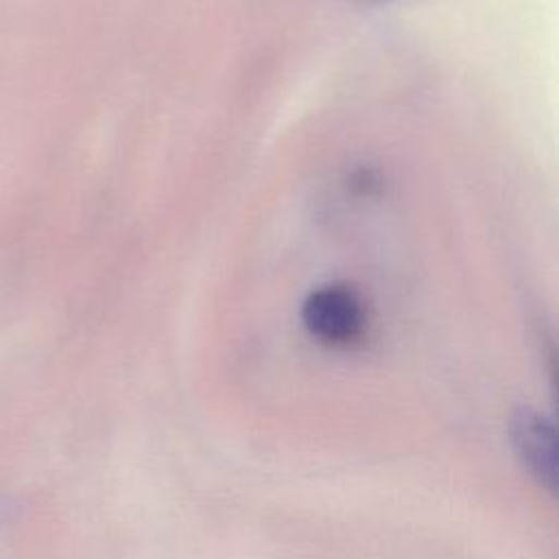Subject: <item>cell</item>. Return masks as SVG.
<instances>
[{
	"label": "cell",
	"instance_id": "1",
	"mask_svg": "<svg viewBox=\"0 0 559 559\" xmlns=\"http://www.w3.org/2000/svg\"><path fill=\"white\" fill-rule=\"evenodd\" d=\"M301 321L321 343L345 347L356 343L367 328V312L360 295L345 284L314 288L304 306Z\"/></svg>",
	"mask_w": 559,
	"mask_h": 559
},
{
	"label": "cell",
	"instance_id": "2",
	"mask_svg": "<svg viewBox=\"0 0 559 559\" xmlns=\"http://www.w3.org/2000/svg\"><path fill=\"white\" fill-rule=\"evenodd\" d=\"M509 441L522 467L548 491L557 487L555 424L533 408H518L509 419Z\"/></svg>",
	"mask_w": 559,
	"mask_h": 559
}]
</instances>
